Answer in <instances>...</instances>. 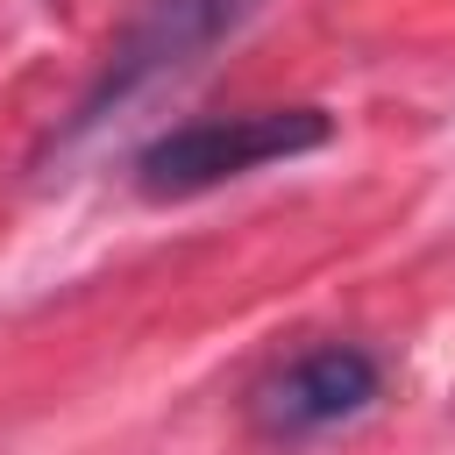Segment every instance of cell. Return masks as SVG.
<instances>
[{
	"instance_id": "2",
	"label": "cell",
	"mask_w": 455,
	"mask_h": 455,
	"mask_svg": "<svg viewBox=\"0 0 455 455\" xmlns=\"http://www.w3.org/2000/svg\"><path fill=\"white\" fill-rule=\"evenodd\" d=\"M256 14H263V0H135V14L107 43V57H100V71H92V85H85V100H78V114H71L64 135H85L114 107H128V100H142V92L199 71Z\"/></svg>"
},
{
	"instance_id": "1",
	"label": "cell",
	"mask_w": 455,
	"mask_h": 455,
	"mask_svg": "<svg viewBox=\"0 0 455 455\" xmlns=\"http://www.w3.org/2000/svg\"><path fill=\"white\" fill-rule=\"evenodd\" d=\"M327 142H334L327 107H249V114H206V121L149 135L128 171L142 199H199L213 185H235L263 164H291Z\"/></svg>"
},
{
	"instance_id": "3",
	"label": "cell",
	"mask_w": 455,
	"mask_h": 455,
	"mask_svg": "<svg viewBox=\"0 0 455 455\" xmlns=\"http://www.w3.org/2000/svg\"><path fill=\"white\" fill-rule=\"evenodd\" d=\"M384 398V363L363 341H313L299 355H284L277 370L256 377L249 391V427L263 441H320L348 419H363Z\"/></svg>"
}]
</instances>
